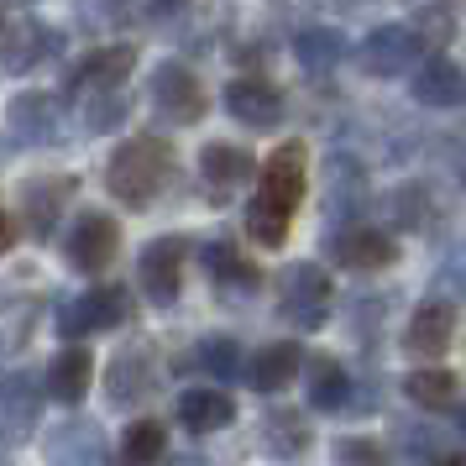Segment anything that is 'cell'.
<instances>
[{
    "label": "cell",
    "mask_w": 466,
    "mask_h": 466,
    "mask_svg": "<svg viewBox=\"0 0 466 466\" xmlns=\"http://www.w3.org/2000/svg\"><path fill=\"white\" fill-rule=\"evenodd\" d=\"M304 189H309V147L304 142H278L268 152V163L257 173V189L247 199V236L257 247H283L289 241V226H294L299 205H304Z\"/></svg>",
    "instance_id": "obj_1"
},
{
    "label": "cell",
    "mask_w": 466,
    "mask_h": 466,
    "mask_svg": "<svg viewBox=\"0 0 466 466\" xmlns=\"http://www.w3.org/2000/svg\"><path fill=\"white\" fill-rule=\"evenodd\" d=\"M178 178V152L157 131H137L106 157V194L127 210H152Z\"/></svg>",
    "instance_id": "obj_2"
},
{
    "label": "cell",
    "mask_w": 466,
    "mask_h": 466,
    "mask_svg": "<svg viewBox=\"0 0 466 466\" xmlns=\"http://www.w3.org/2000/svg\"><path fill=\"white\" fill-rule=\"evenodd\" d=\"M137 319V299L121 283H100V289H85L79 299H64L58 304V336L68 346H85V336H100V330H121Z\"/></svg>",
    "instance_id": "obj_3"
},
{
    "label": "cell",
    "mask_w": 466,
    "mask_h": 466,
    "mask_svg": "<svg viewBox=\"0 0 466 466\" xmlns=\"http://www.w3.org/2000/svg\"><path fill=\"white\" fill-rule=\"evenodd\" d=\"M336 283L325 273V262H289L278 278V319L294 330H319L330 319Z\"/></svg>",
    "instance_id": "obj_4"
},
{
    "label": "cell",
    "mask_w": 466,
    "mask_h": 466,
    "mask_svg": "<svg viewBox=\"0 0 466 466\" xmlns=\"http://www.w3.org/2000/svg\"><path fill=\"white\" fill-rule=\"evenodd\" d=\"M64 142V106L43 89H16L5 100V152H43Z\"/></svg>",
    "instance_id": "obj_5"
},
{
    "label": "cell",
    "mask_w": 466,
    "mask_h": 466,
    "mask_svg": "<svg viewBox=\"0 0 466 466\" xmlns=\"http://www.w3.org/2000/svg\"><path fill=\"white\" fill-rule=\"evenodd\" d=\"M79 194V178L74 173H37V178H22L16 194H11V205L5 210H16L22 220V231L32 241H47V236L58 231V220H64V205Z\"/></svg>",
    "instance_id": "obj_6"
},
{
    "label": "cell",
    "mask_w": 466,
    "mask_h": 466,
    "mask_svg": "<svg viewBox=\"0 0 466 466\" xmlns=\"http://www.w3.org/2000/svg\"><path fill=\"white\" fill-rule=\"evenodd\" d=\"M116 257H121V226L106 210H79L64 226V262L74 273L100 278Z\"/></svg>",
    "instance_id": "obj_7"
},
{
    "label": "cell",
    "mask_w": 466,
    "mask_h": 466,
    "mask_svg": "<svg viewBox=\"0 0 466 466\" xmlns=\"http://www.w3.org/2000/svg\"><path fill=\"white\" fill-rule=\"evenodd\" d=\"M147 100H152V110H157V121H168V127H194V121H205V106H210L199 74H194L189 64H178V58L152 68Z\"/></svg>",
    "instance_id": "obj_8"
},
{
    "label": "cell",
    "mask_w": 466,
    "mask_h": 466,
    "mask_svg": "<svg viewBox=\"0 0 466 466\" xmlns=\"http://www.w3.org/2000/svg\"><path fill=\"white\" fill-rule=\"evenodd\" d=\"M157 382H163V357L152 351V340H127V346L110 357L106 399L121 403V409H142V403L157 393Z\"/></svg>",
    "instance_id": "obj_9"
},
{
    "label": "cell",
    "mask_w": 466,
    "mask_h": 466,
    "mask_svg": "<svg viewBox=\"0 0 466 466\" xmlns=\"http://www.w3.org/2000/svg\"><path fill=\"white\" fill-rule=\"evenodd\" d=\"M131 68H137V43L89 47L79 64H68V74H64V100H89V95H106V89H127Z\"/></svg>",
    "instance_id": "obj_10"
},
{
    "label": "cell",
    "mask_w": 466,
    "mask_h": 466,
    "mask_svg": "<svg viewBox=\"0 0 466 466\" xmlns=\"http://www.w3.org/2000/svg\"><path fill=\"white\" fill-rule=\"evenodd\" d=\"M184 257H189L184 236H157V241L142 247V257H137V289L147 294V304H157V309L178 304V294H184Z\"/></svg>",
    "instance_id": "obj_11"
},
{
    "label": "cell",
    "mask_w": 466,
    "mask_h": 466,
    "mask_svg": "<svg viewBox=\"0 0 466 466\" xmlns=\"http://www.w3.org/2000/svg\"><path fill=\"white\" fill-rule=\"evenodd\" d=\"M357 64L367 79H399V74H409V68L424 64V37L414 32V26H372L367 37H361L357 47Z\"/></svg>",
    "instance_id": "obj_12"
},
{
    "label": "cell",
    "mask_w": 466,
    "mask_h": 466,
    "mask_svg": "<svg viewBox=\"0 0 466 466\" xmlns=\"http://www.w3.org/2000/svg\"><path fill=\"white\" fill-rule=\"evenodd\" d=\"M0 53H5V74H32L37 64H53L64 53V32L37 22V16L11 11L5 16V37H0Z\"/></svg>",
    "instance_id": "obj_13"
},
{
    "label": "cell",
    "mask_w": 466,
    "mask_h": 466,
    "mask_svg": "<svg viewBox=\"0 0 466 466\" xmlns=\"http://www.w3.org/2000/svg\"><path fill=\"white\" fill-rule=\"evenodd\" d=\"M43 461L47 466H116L106 445V430L85 414H74V420L53 424L43 435Z\"/></svg>",
    "instance_id": "obj_14"
},
{
    "label": "cell",
    "mask_w": 466,
    "mask_h": 466,
    "mask_svg": "<svg viewBox=\"0 0 466 466\" xmlns=\"http://www.w3.org/2000/svg\"><path fill=\"white\" fill-rule=\"evenodd\" d=\"M330 262L346 268V273H382V268L399 262V236L372 226V220H361L351 231L330 236Z\"/></svg>",
    "instance_id": "obj_15"
},
{
    "label": "cell",
    "mask_w": 466,
    "mask_h": 466,
    "mask_svg": "<svg viewBox=\"0 0 466 466\" xmlns=\"http://www.w3.org/2000/svg\"><path fill=\"white\" fill-rule=\"evenodd\" d=\"M220 106H226V116H231L236 127L273 131L283 121V89L268 85L262 74H236L231 85H226V95H220Z\"/></svg>",
    "instance_id": "obj_16"
},
{
    "label": "cell",
    "mask_w": 466,
    "mask_h": 466,
    "mask_svg": "<svg viewBox=\"0 0 466 466\" xmlns=\"http://www.w3.org/2000/svg\"><path fill=\"white\" fill-rule=\"evenodd\" d=\"M194 257H199V268L210 273V283L220 289V299H252L257 289H262V268H257L236 241H226V236L199 241V252Z\"/></svg>",
    "instance_id": "obj_17"
},
{
    "label": "cell",
    "mask_w": 466,
    "mask_h": 466,
    "mask_svg": "<svg viewBox=\"0 0 466 466\" xmlns=\"http://www.w3.org/2000/svg\"><path fill=\"white\" fill-rule=\"evenodd\" d=\"M456 346V304L451 299H424L414 319L403 325V351L420 361H435Z\"/></svg>",
    "instance_id": "obj_18"
},
{
    "label": "cell",
    "mask_w": 466,
    "mask_h": 466,
    "mask_svg": "<svg viewBox=\"0 0 466 466\" xmlns=\"http://www.w3.org/2000/svg\"><path fill=\"white\" fill-rule=\"evenodd\" d=\"M361 205H367V168L351 152H336L330 157V184H325V220L336 231H351V226H361L357 220Z\"/></svg>",
    "instance_id": "obj_19"
},
{
    "label": "cell",
    "mask_w": 466,
    "mask_h": 466,
    "mask_svg": "<svg viewBox=\"0 0 466 466\" xmlns=\"http://www.w3.org/2000/svg\"><path fill=\"white\" fill-rule=\"evenodd\" d=\"M43 399L47 388L32 372H5V388H0V424H5V451H16V445L37 430V414H43Z\"/></svg>",
    "instance_id": "obj_20"
},
{
    "label": "cell",
    "mask_w": 466,
    "mask_h": 466,
    "mask_svg": "<svg viewBox=\"0 0 466 466\" xmlns=\"http://www.w3.org/2000/svg\"><path fill=\"white\" fill-rule=\"evenodd\" d=\"M409 95L430 110H456L466 106V68L456 58H445V53H430L420 68H414V79H409Z\"/></svg>",
    "instance_id": "obj_21"
},
{
    "label": "cell",
    "mask_w": 466,
    "mask_h": 466,
    "mask_svg": "<svg viewBox=\"0 0 466 466\" xmlns=\"http://www.w3.org/2000/svg\"><path fill=\"white\" fill-rule=\"evenodd\" d=\"M304 346L299 340H273V346H257L252 357H247V388L252 393H283L294 378H304Z\"/></svg>",
    "instance_id": "obj_22"
},
{
    "label": "cell",
    "mask_w": 466,
    "mask_h": 466,
    "mask_svg": "<svg viewBox=\"0 0 466 466\" xmlns=\"http://www.w3.org/2000/svg\"><path fill=\"white\" fill-rule=\"evenodd\" d=\"M173 414H178V424H184L189 435H220V430H231V420H236V399L226 388H215V382H199V388H184V393H178Z\"/></svg>",
    "instance_id": "obj_23"
},
{
    "label": "cell",
    "mask_w": 466,
    "mask_h": 466,
    "mask_svg": "<svg viewBox=\"0 0 466 466\" xmlns=\"http://www.w3.org/2000/svg\"><path fill=\"white\" fill-rule=\"evenodd\" d=\"M252 173H262V163L247 147H236V142H205V152H199V178H205V189L215 199L236 194Z\"/></svg>",
    "instance_id": "obj_24"
},
{
    "label": "cell",
    "mask_w": 466,
    "mask_h": 466,
    "mask_svg": "<svg viewBox=\"0 0 466 466\" xmlns=\"http://www.w3.org/2000/svg\"><path fill=\"white\" fill-rule=\"evenodd\" d=\"M43 388H47V399L79 409V403H85V393L95 388V357H89V346H64L58 357L47 361Z\"/></svg>",
    "instance_id": "obj_25"
},
{
    "label": "cell",
    "mask_w": 466,
    "mask_h": 466,
    "mask_svg": "<svg viewBox=\"0 0 466 466\" xmlns=\"http://www.w3.org/2000/svg\"><path fill=\"white\" fill-rule=\"evenodd\" d=\"M304 393H309V409L319 414H336L351 403V367L340 357H309L304 367Z\"/></svg>",
    "instance_id": "obj_26"
},
{
    "label": "cell",
    "mask_w": 466,
    "mask_h": 466,
    "mask_svg": "<svg viewBox=\"0 0 466 466\" xmlns=\"http://www.w3.org/2000/svg\"><path fill=\"white\" fill-rule=\"evenodd\" d=\"M315 445V424L304 420L299 409H268L262 414V451L278 461H299Z\"/></svg>",
    "instance_id": "obj_27"
},
{
    "label": "cell",
    "mask_w": 466,
    "mask_h": 466,
    "mask_svg": "<svg viewBox=\"0 0 466 466\" xmlns=\"http://www.w3.org/2000/svg\"><path fill=\"white\" fill-rule=\"evenodd\" d=\"M346 32H336V26H319V22H309V26H299L294 32V58H299V68H309V74H330V68H340L346 64Z\"/></svg>",
    "instance_id": "obj_28"
},
{
    "label": "cell",
    "mask_w": 466,
    "mask_h": 466,
    "mask_svg": "<svg viewBox=\"0 0 466 466\" xmlns=\"http://www.w3.org/2000/svg\"><path fill=\"white\" fill-rule=\"evenodd\" d=\"M116 466H168V424L163 420H131L116 451Z\"/></svg>",
    "instance_id": "obj_29"
},
{
    "label": "cell",
    "mask_w": 466,
    "mask_h": 466,
    "mask_svg": "<svg viewBox=\"0 0 466 466\" xmlns=\"http://www.w3.org/2000/svg\"><path fill=\"white\" fill-rule=\"evenodd\" d=\"M456 372L451 367H414L409 378H403V399L414 403V409H424V414H441V409H451L456 403Z\"/></svg>",
    "instance_id": "obj_30"
},
{
    "label": "cell",
    "mask_w": 466,
    "mask_h": 466,
    "mask_svg": "<svg viewBox=\"0 0 466 466\" xmlns=\"http://www.w3.org/2000/svg\"><path fill=\"white\" fill-rule=\"evenodd\" d=\"M388 220L399 226V231H430V220H435V194L430 184H399V189L388 194Z\"/></svg>",
    "instance_id": "obj_31"
},
{
    "label": "cell",
    "mask_w": 466,
    "mask_h": 466,
    "mask_svg": "<svg viewBox=\"0 0 466 466\" xmlns=\"http://www.w3.org/2000/svg\"><path fill=\"white\" fill-rule=\"evenodd\" d=\"M194 361H199V372H210L215 382H247V357H241V346H236L231 336L199 340Z\"/></svg>",
    "instance_id": "obj_32"
},
{
    "label": "cell",
    "mask_w": 466,
    "mask_h": 466,
    "mask_svg": "<svg viewBox=\"0 0 466 466\" xmlns=\"http://www.w3.org/2000/svg\"><path fill=\"white\" fill-rule=\"evenodd\" d=\"M131 116V95L127 89H106V95H89L79 100V121H85L89 137H106V131H121V121Z\"/></svg>",
    "instance_id": "obj_33"
},
{
    "label": "cell",
    "mask_w": 466,
    "mask_h": 466,
    "mask_svg": "<svg viewBox=\"0 0 466 466\" xmlns=\"http://www.w3.org/2000/svg\"><path fill=\"white\" fill-rule=\"evenodd\" d=\"M37 319V299H5V351L16 357L26 346V325Z\"/></svg>",
    "instance_id": "obj_34"
},
{
    "label": "cell",
    "mask_w": 466,
    "mask_h": 466,
    "mask_svg": "<svg viewBox=\"0 0 466 466\" xmlns=\"http://www.w3.org/2000/svg\"><path fill=\"white\" fill-rule=\"evenodd\" d=\"M336 466H388V451L367 435H346L336 441Z\"/></svg>",
    "instance_id": "obj_35"
},
{
    "label": "cell",
    "mask_w": 466,
    "mask_h": 466,
    "mask_svg": "<svg viewBox=\"0 0 466 466\" xmlns=\"http://www.w3.org/2000/svg\"><path fill=\"white\" fill-rule=\"evenodd\" d=\"M451 178H456V189L466 194V142L456 147V157H451Z\"/></svg>",
    "instance_id": "obj_36"
},
{
    "label": "cell",
    "mask_w": 466,
    "mask_h": 466,
    "mask_svg": "<svg viewBox=\"0 0 466 466\" xmlns=\"http://www.w3.org/2000/svg\"><path fill=\"white\" fill-rule=\"evenodd\" d=\"M168 466H205L199 456H168Z\"/></svg>",
    "instance_id": "obj_37"
},
{
    "label": "cell",
    "mask_w": 466,
    "mask_h": 466,
    "mask_svg": "<svg viewBox=\"0 0 466 466\" xmlns=\"http://www.w3.org/2000/svg\"><path fill=\"white\" fill-rule=\"evenodd\" d=\"M456 430H466V403H461V420H456Z\"/></svg>",
    "instance_id": "obj_38"
},
{
    "label": "cell",
    "mask_w": 466,
    "mask_h": 466,
    "mask_svg": "<svg viewBox=\"0 0 466 466\" xmlns=\"http://www.w3.org/2000/svg\"><path fill=\"white\" fill-rule=\"evenodd\" d=\"M445 466H461V461H456V456H451V461H445Z\"/></svg>",
    "instance_id": "obj_39"
}]
</instances>
